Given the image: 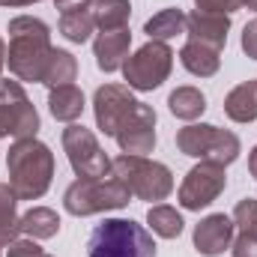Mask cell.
<instances>
[{
    "label": "cell",
    "mask_w": 257,
    "mask_h": 257,
    "mask_svg": "<svg viewBox=\"0 0 257 257\" xmlns=\"http://www.w3.org/2000/svg\"><path fill=\"white\" fill-rule=\"evenodd\" d=\"M248 171H251V177L257 180V147L248 153Z\"/></svg>",
    "instance_id": "obj_32"
},
{
    "label": "cell",
    "mask_w": 257,
    "mask_h": 257,
    "mask_svg": "<svg viewBox=\"0 0 257 257\" xmlns=\"http://www.w3.org/2000/svg\"><path fill=\"white\" fill-rule=\"evenodd\" d=\"M6 248H9L6 257H45L42 245H39L36 239H30V236H27V239H21V236H18V239H12Z\"/></svg>",
    "instance_id": "obj_28"
},
{
    "label": "cell",
    "mask_w": 257,
    "mask_h": 257,
    "mask_svg": "<svg viewBox=\"0 0 257 257\" xmlns=\"http://www.w3.org/2000/svg\"><path fill=\"white\" fill-rule=\"evenodd\" d=\"M254 12H257V6H254Z\"/></svg>",
    "instance_id": "obj_37"
},
{
    "label": "cell",
    "mask_w": 257,
    "mask_h": 257,
    "mask_svg": "<svg viewBox=\"0 0 257 257\" xmlns=\"http://www.w3.org/2000/svg\"><path fill=\"white\" fill-rule=\"evenodd\" d=\"M227 186V174H224V165H215V162H197L192 171L186 174L183 186H180V206L183 209H192L200 212L203 206H209L218 194L224 192Z\"/></svg>",
    "instance_id": "obj_10"
},
{
    "label": "cell",
    "mask_w": 257,
    "mask_h": 257,
    "mask_svg": "<svg viewBox=\"0 0 257 257\" xmlns=\"http://www.w3.org/2000/svg\"><path fill=\"white\" fill-rule=\"evenodd\" d=\"M177 150L183 156H192L200 162H215V165H233L242 153V144L233 132L209 123H192V126L177 132Z\"/></svg>",
    "instance_id": "obj_6"
},
{
    "label": "cell",
    "mask_w": 257,
    "mask_h": 257,
    "mask_svg": "<svg viewBox=\"0 0 257 257\" xmlns=\"http://www.w3.org/2000/svg\"><path fill=\"white\" fill-rule=\"evenodd\" d=\"M93 18L99 30H123L128 27V18H132V3L128 0H96Z\"/></svg>",
    "instance_id": "obj_24"
},
{
    "label": "cell",
    "mask_w": 257,
    "mask_h": 257,
    "mask_svg": "<svg viewBox=\"0 0 257 257\" xmlns=\"http://www.w3.org/2000/svg\"><path fill=\"white\" fill-rule=\"evenodd\" d=\"M84 108H87L84 93H81V87H75V84L54 87V90L48 93V111H51V117L60 120V123H75V120L84 114Z\"/></svg>",
    "instance_id": "obj_17"
},
{
    "label": "cell",
    "mask_w": 257,
    "mask_h": 257,
    "mask_svg": "<svg viewBox=\"0 0 257 257\" xmlns=\"http://www.w3.org/2000/svg\"><path fill=\"white\" fill-rule=\"evenodd\" d=\"M230 218H233V227H236L239 233L257 239V200L254 197H242V200L236 203V209H233Z\"/></svg>",
    "instance_id": "obj_27"
},
{
    "label": "cell",
    "mask_w": 257,
    "mask_h": 257,
    "mask_svg": "<svg viewBox=\"0 0 257 257\" xmlns=\"http://www.w3.org/2000/svg\"><path fill=\"white\" fill-rule=\"evenodd\" d=\"M128 48H132V33L128 27L123 30H102L93 42V57L96 66L102 72H117L123 69V63L128 60Z\"/></svg>",
    "instance_id": "obj_15"
},
{
    "label": "cell",
    "mask_w": 257,
    "mask_h": 257,
    "mask_svg": "<svg viewBox=\"0 0 257 257\" xmlns=\"http://www.w3.org/2000/svg\"><path fill=\"white\" fill-rule=\"evenodd\" d=\"M51 30L42 18L33 15H18L9 21V48H6V63L9 72L18 81H39L51 57Z\"/></svg>",
    "instance_id": "obj_1"
},
{
    "label": "cell",
    "mask_w": 257,
    "mask_h": 257,
    "mask_svg": "<svg viewBox=\"0 0 257 257\" xmlns=\"http://www.w3.org/2000/svg\"><path fill=\"white\" fill-rule=\"evenodd\" d=\"M117 144L126 156H147L156 150V111L144 102L135 105L128 120L117 128Z\"/></svg>",
    "instance_id": "obj_12"
},
{
    "label": "cell",
    "mask_w": 257,
    "mask_h": 257,
    "mask_svg": "<svg viewBox=\"0 0 257 257\" xmlns=\"http://www.w3.org/2000/svg\"><path fill=\"white\" fill-rule=\"evenodd\" d=\"M245 6H248V9H254V6H257V0H245Z\"/></svg>",
    "instance_id": "obj_36"
},
{
    "label": "cell",
    "mask_w": 257,
    "mask_h": 257,
    "mask_svg": "<svg viewBox=\"0 0 257 257\" xmlns=\"http://www.w3.org/2000/svg\"><path fill=\"white\" fill-rule=\"evenodd\" d=\"M230 251H233V257H257V239L239 233V236L230 242Z\"/></svg>",
    "instance_id": "obj_30"
},
{
    "label": "cell",
    "mask_w": 257,
    "mask_h": 257,
    "mask_svg": "<svg viewBox=\"0 0 257 257\" xmlns=\"http://www.w3.org/2000/svg\"><path fill=\"white\" fill-rule=\"evenodd\" d=\"M144 33L150 39H156V42H168V39L186 33V12L183 9H162L153 18H147Z\"/></svg>",
    "instance_id": "obj_21"
},
{
    "label": "cell",
    "mask_w": 257,
    "mask_h": 257,
    "mask_svg": "<svg viewBox=\"0 0 257 257\" xmlns=\"http://www.w3.org/2000/svg\"><path fill=\"white\" fill-rule=\"evenodd\" d=\"M233 218L224 212H212L206 218H200V224H194V248L203 257H218L224 254V248H230L233 242Z\"/></svg>",
    "instance_id": "obj_13"
},
{
    "label": "cell",
    "mask_w": 257,
    "mask_h": 257,
    "mask_svg": "<svg viewBox=\"0 0 257 257\" xmlns=\"http://www.w3.org/2000/svg\"><path fill=\"white\" fill-rule=\"evenodd\" d=\"M135 105H138V99L132 96V90L126 84H105V87H99L96 96H93V114H96L99 132L114 138L117 128L123 126L128 120V114L135 111Z\"/></svg>",
    "instance_id": "obj_11"
},
{
    "label": "cell",
    "mask_w": 257,
    "mask_h": 257,
    "mask_svg": "<svg viewBox=\"0 0 257 257\" xmlns=\"http://www.w3.org/2000/svg\"><path fill=\"white\" fill-rule=\"evenodd\" d=\"M72 3H96V0H57V9H63V6H72Z\"/></svg>",
    "instance_id": "obj_34"
},
{
    "label": "cell",
    "mask_w": 257,
    "mask_h": 257,
    "mask_svg": "<svg viewBox=\"0 0 257 257\" xmlns=\"http://www.w3.org/2000/svg\"><path fill=\"white\" fill-rule=\"evenodd\" d=\"M45 257H51V254H45Z\"/></svg>",
    "instance_id": "obj_38"
},
{
    "label": "cell",
    "mask_w": 257,
    "mask_h": 257,
    "mask_svg": "<svg viewBox=\"0 0 257 257\" xmlns=\"http://www.w3.org/2000/svg\"><path fill=\"white\" fill-rule=\"evenodd\" d=\"M242 51L257 60V18H251L245 27H242Z\"/></svg>",
    "instance_id": "obj_31"
},
{
    "label": "cell",
    "mask_w": 257,
    "mask_h": 257,
    "mask_svg": "<svg viewBox=\"0 0 257 257\" xmlns=\"http://www.w3.org/2000/svg\"><path fill=\"white\" fill-rule=\"evenodd\" d=\"M168 108H171L174 117L192 123V120H197V117L206 111V96H203L197 87H177V90L168 96Z\"/></svg>",
    "instance_id": "obj_22"
},
{
    "label": "cell",
    "mask_w": 257,
    "mask_h": 257,
    "mask_svg": "<svg viewBox=\"0 0 257 257\" xmlns=\"http://www.w3.org/2000/svg\"><path fill=\"white\" fill-rule=\"evenodd\" d=\"M18 227L30 239H51V236L60 233V215L54 209H48V206H33V209H27L21 215Z\"/></svg>",
    "instance_id": "obj_20"
},
{
    "label": "cell",
    "mask_w": 257,
    "mask_h": 257,
    "mask_svg": "<svg viewBox=\"0 0 257 257\" xmlns=\"http://www.w3.org/2000/svg\"><path fill=\"white\" fill-rule=\"evenodd\" d=\"M39 132V114L21 81H0V138L27 141Z\"/></svg>",
    "instance_id": "obj_9"
},
{
    "label": "cell",
    "mask_w": 257,
    "mask_h": 257,
    "mask_svg": "<svg viewBox=\"0 0 257 257\" xmlns=\"http://www.w3.org/2000/svg\"><path fill=\"white\" fill-rule=\"evenodd\" d=\"M171 69H174V51H171V45L150 39L135 54H128V60L123 63V78H126L128 90L150 93V90L162 87L171 78Z\"/></svg>",
    "instance_id": "obj_7"
},
{
    "label": "cell",
    "mask_w": 257,
    "mask_h": 257,
    "mask_svg": "<svg viewBox=\"0 0 257 257\" xmlns=\"http://www.w3.org/2000/svg\"><path fill=\"white\" fill-rule=\"evenodd\" d=\"M3 63H6V42L0 39V72H3ZM3 81V78H0Z\"/></svg>",
    "instance_id": "obj_35"
},
{
    "label": "cell",
    "mask_w": 257,
    "mask_h": 257,
    "mask_svg": "<svg viewBox=\"0 0 257 257\" xmlns=\"http://www.w3.org/2000/svg\"><path fill=\"white\" fill-rule=\"evenodd\" d=\"M63 150L78 180H102L111 174V159L105 156L90 128L69 123L63 128Z\"/></svg>",
    "instance_id": "obj_8"
},
{
    "label": "cell",
    "mask_w": 257,
    "mask_h": 257,
    "mask_svg": "<svg viewBox=\"0 0 257 257\" xmlns=\"http://www.w3.org/2000/svg\"><path fill=\"white\" fill-rule=\"evenodd\" d=\"M147 224L153 227V233L156 236H162V239H177L180 233H183V215L174 209V206H168V203H156V206H150V212H147Z\"/></svg>",
    "instance_id": "obj_26"
},
{
    "label": "cell",
    "mask_w": 257,
    "mask_h": 257,
    "mask_svg": "<svg viewBox=\"0 0 257 257\" xmlns=\"http://www.w3.org/2000/svg\"><path fill=\"white\" fill-rule=\"evenodd\" d=\"M0 257H3V254H0Z\"/></svg>",
    "instance_id": "obj_39"
},
{
    "label": "cell",
    "mask_w": 257,
    "mask_h": 257,
    "mask_svg": "<svg viewBox=\"0 0 257 257\" xmlns=\"http://www.w3.org/2000/svg\"><path fill=\"white\" fill-rule=\"evenodd\" d=\"M128 200H132V192L114 174H108L102 180H75L63 194L66 212H72L78 218L99 215V212H108V209H123Z\"/></svg>",
    "instance_id": "obj_5"
},
{
    "label": "cell",
    "mask_w": 257,
    "mask_h": 257,
    "mask_svg": "<svg viewBox=\"0 0 257 257\" xmlns=\"http://www.w3.org/2000/svg\"><path fill=\"white\" fill-rule=\"evenodd\" d=\"M111 174L123 180L132 197L138 200H165L174 192V174L168 165L153 162L147 156H117L111 162Z\"/></svg>",
    "instance_id": "obj_4"
},
{
    "label": "cell",
    "mask_w": 257,
    "mask_h": 257,
    "mask_svg": "<svg viewBox=\"0 0 257 257\" xmlns=\"http://www.w3.org/2000/svg\"><path fill=\"white\" fill-rule=\"evenodd\" d=\"M224 114L233 123H254L257 120V81H242L224 99Z\"/></svg>",
    "instance_id": "obj_19"
},
{
    "label": "cell",
    "mask_w": 257,
    "mask_h": 257,
    "mask_svg": "<svg viewBox=\"0 0 257 257\" xmlns=\"http://www.w3.org/2000/svg\"><path fill=\"white\" fill-rule=\"evenodd\" d=\"M96 30V18H93V3H72L60 9V33L69 42L81 45L90 39V33Z\"/></svg>",
    "instance_id": "obj_16"
},
{
    "label": "cell",
    "mask_w": 257,
    "mask_h": 257,
    "mask_svg": "<svg viewBox=\"0 0 257 257\" xmlns=\"http://www.w3.org/2000/svg\"><path fill=\"white\" fill-rule=\"evenodd\" d=\"M6 171L18 200H39L54 180V153L36 138L15 141L6 156Z\"/></svg>",
    "instance_id": "obj_2"
},
{
    "label": "cell",
    "mask_w": 257,
    "mask_h": 257,
    "mask_svg": "<svg viewBox=\"0 0 257 257\" xmlns=\"http://www.w3.org/2000/svg\"><path fill=\"white\" fill-rule=\"evenodd\" d=\"M87 257H156L153 233L132 218H105L93 227Z\"/></svg>",
    "instance_id": "obj_3"
},
{
    "label": "cell",
    "mask_w": 257,
    "mask_h": 257,
    "mask_svg": "<svg viewBox=\"0 0 257 257\" xmlns=\"http://www.w3.org/2000/svg\"><path fill=\"white\" fill-rule=\"evenodd\" d=\"M180 63L186 66L192 75L197 78H212L221 66V51L212 48V45H203V42H186L183 51H180Z\"/></svg>",
    "instance_id": "obj_18"
},
{
    "label": "cell",
    "mask_w": 257,
    "mask_h": 257,
    "mask_svg": "<svg viewBox=\"0 0 257 257\" xmlns=\"http://www.w3.org/2000/svg\"><path fill=\"white\" fill-rule=\"evenodd\" d=\"M33 0H0V6H30Z\"/></svg>",
    "instance_id": "obj_33"
},
{
    "label": "cell",
    "mask_w": 257,
    "mask_h": 257,
    "mask_svg": "<svg viewBox=\"0 0 257 257\" xmlns=\"http://www.w3.org/2000/svg\"><path fill=\"white\" fill-rule=\"evenodd\" d=\"M227 30H230V15L221 12H200L194 9L192 15H186V33L192 42H203L212 48H224L227 42Z\"/></svg>",
    "instance_id": "obj_14"
},
{
    "label": "cell",
    "mask_w": 257,
    "mask_h": 257,
    "mask_svg": "<svg viewBox=\"0 0 257 257\" xmlns=\"http://www.w3.org/2000/svg\"><path fill=\"white\" fill-rule=\"evenodd\" d=\"M18 197L12 192V186L0 183V248H6L12 239H18L21 227H18Z\"/></svg>",
    "instance_id": "obj_25"
},
{
    "label": "cell",
    "mask_w": 257,
    "mask_h": 257,
    "mask_svg": "<svg viewBox=\"0 0 257 257\" xmlns=\"http://www.w3.org/2000/svg\"><path fill=\"white\" fill-rule=\"evenodd\" d=\"M75 75H78V60H75L69 51H63V48H54L51 57H48L45 72H42V84H45L48 90H54V87L72 84Z\"/></svg>",
    "instance_id": "obj_23"
},
{
    "label": "cell",
    "mask_w": 257,
    "mask_h": 257,
    "mask_svg": "<svg viewBox=\"0 0 257 257\" xmlns=\"http://www.w3.org/2000/svg\"><path fill=\"white\" fill-rule=\"evenodd\" d=\"M194 6L200 12H221V15H230L236 9L245 6V0H194Z\"/></svg>",
    "instance_id": "obj_29"
}]
</instances>
